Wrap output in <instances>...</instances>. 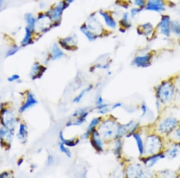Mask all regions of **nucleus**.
<instances>
[{"label": "nucleus", "instance_id": "obj_1", "mask_svg": "<svg viewBox=\"0 0 180 178\" xmlns=\"http://www.w3.org/2000/svg\"><path fill=\"white\" fill-rule=\"evenodd\" d=\"M162 146V141L158 136H150L146 139L144 152L147 155H155L159 152Z\"/></svg>", "mask_w": 180, "mask_h": 178}, {"label": "nucleus", "instance_id": "obj_2", "mask_svg": "<svg viewBox=\"0 0 180 178\" xmlns=\"http://www.w3.org/2000/svg\"><path fill=\"white\" fill-rule=\"evenodd\" d=\"M87 28L97 38L101 37L104 31V29L96 17L95 14H91L88 19L87 23H85Z\"/></svg>", "mask_w": 180, "mask_h": 178}, {"label": "nucleus", "instance_id": "obj_3", "mask_svg": "<svg viewBox=\"0 0 180 178\" xmlns=\"http://www.w3.org/2000/svg\"><path fill=\"white\" fill-rule=\"evenodd\" d=\"M118 128L116 124L110 121H107L104 122L99 128L100 133L102 137L106 139H109L116 137Z\"/></svg>", "mask_w": 180, "mask_h": 178}, {"label": "nucleus", "instance_id": "obj_4", "mask_svg": "<svg viewBox=\"0 0 180 178\" xmlns=\"http://www.w3.org/2000/svg\"><path fill=\"white\" fill-rule=\"evenodd\" d=\"M174 92V87L173 85L169 82H166L163 83L159 87L157 94L160 101L166 103L172 99Z\"/></svg>", "mask_w": 180, "mask_h": 178}, {"label": "nucleus", "instance_id": "obj_5", "mask_svg": "<svg viewBox=\"0 0 180 178\" xmlns=\"http://www.w3.org/2000/svg\"><path fill=\"white\" fill-rule=\"evenodd\" d=\"M69 4H68L64 1H62L51 10L49 14L53 22H54L55 23L60 22L63 11L69 6Z\"/></svg>", "mask_w": 180, "mask_h": 178}, {"label": "nucleus", "instance_id": "obj_6", "mask_svg": "<svg viewBox=\"0 0 180 178\" xmlns=\"http://www.w3.org/2000/svg\"><path fill=\"white\" fill-rule=\"evenodd\" d=\"M52 25V20L49 14H41L36 20L35 29L40 32H44L49 29Z\"/></svg>", "mask_w": 180, "mask_h": 178}, {"label": "nucleus", "instance_id": "obj_7", "mask_svg": "<svg viewBox=\"0 0 180 178\" xmlns=\"http://www.w3.org/2000/svg\"><path fill=\"white\" fill-rule=\"evenodd\" d=\"M127 175L130 178H146L151 176L150 173L144 169L139 164H134L130 166L127 170Z\"/></svg>", "mask_w": 180, "mask_h": 178}, {"label": "nucleus", "instance_id": "obj_8", "mask_svg": "<svg viewBox=\"0 0 180 178\" xmlns=\"http://www.w3.org/2000/svg\"><path fill=\"white\" fill-rule=\"evenodd\" d=\"M178 125V121L174 117L165 119L159 125V130L162 133H168L172 131Z\"/></svg>", "mask_w": 180, "mask_h": 178}, {"label": "nucleus", "instance_id": "obj_9", "mask_svg": "<svg viewBox=\"0 0 180 178\" xmlns=\"http://www.w3.org/2000/svg\"><path fill=\"white\" fill-rule=\"evenodd\" d=\"M61 46L67 51L75 49L78 43V37L76 34L70 35L66 38H60L59 40Z\"/></svg>", "mask_w": 180, "mask_h": 178}, {"label": "nucleus", "instance_id": "obj_10", "mask_svg": "<svg viewBox=\"0 0 180 178\" xmlns=\"http://www.w3.org/2000/svg\"><path fill=\"white\" fill-rule=\"evenodd\" d=\"M171 19L168 15H163L159 22L157 28L162 34L169 37L171 34Z\"/></svg>", "mask_w": 180, "mask_h": 178}, {"label": "nucleus", "instance_id": "obj_11", "mask_svg": "<svg viewBox=\"0 0 180 178\" xmlns=\"http://www.w3.org/2000/svg\"><path fill=\"white\" fill-rule=\"evenodd\" d=\"M145 9L156 12L163 11L166 9L165 1L164 0H147Z\"/></svg>", "mask_w": 180, "mask_h": 178}, {"label": "nucleus", "instance_id": "obj_12", "mask_svg": "<svg viewBox=\"0 0 180 178\" xmlns=\"http://www.w3.org/2000/svg\"><path fill=\"white\" fill-rule=\"evenodd\" d=\"M98 13L103 17L106 26L112 29H116L117 26V23L112 14L103 10H100Z\"/></svg>", "mask_w": 180, "mask_h": 178}, {"label": "nucleus", "instance_id": "obj_13", "mask_svg": "<svg viewBox=\"0 0 180 178\" xmlns=\"http://www.w3.org/2000/svg\"><path fill=\"white\" fill-rule=\"evenodd\" d=\"M151 56L150 54H147L144 56L138 57L133 61V64L137 67H146L150 66Z\"/></svg>", "mask_w": 180, "mask_h": 178}, {"label": "nucleus", "instance_id": "obj_14", "mask_svg": "<svg viewBox=\"0 0 180 178\" xmlns=\"http://www.w3.org/2000/svg\"><path fill=\"white\" fill-rule=\"evenodd\" d=\"M153 25L151 23L147 22L139 25L137 28V31L139 34L147 36L151 34L153 32Z\"/></svg>", "mask_w": 180, "mask_h": 178}, {"label": "nucleus", "instance_id": "obj_15", "mask_svg": "<svg viewBox=\"0 0 180 178\" xmlns=\"http://www.w3.org/2000/svg\"><path fill=\"white\" fill-rule=\"evenodd\" d=\"M92 140L91 143L94 147L98 151H102L103 149V143L100 139L99 133L95 130H92Z\"/></svg>", "mask_w": 180, "mask_h": 178}, {"label": "nucleus", "instance_id": "obj_16", "mask_svg": "<svg viewBox=\"0 0 180 178\" xmlns=\"http://www.w3.org/2000/svg\"><path fill=\"white\" fill-rule=\"evenodd\" d=\"M136 125V124H135L133 121H131L126 125H123L118 127L116 137H120L121 136H123L124 135H125V134H126L130 130H131L132 128H136L137 125L134 127V126Z\"/></svg>", "mask_w": 180, "mask_h": 178}, {"label": "nucleus", "instance_id": "obj_17", "mask_svg": "<svg viewBox=\"0 0 180 178\" xmlns=\"http://www.w3.org/2000/svg\"><path fill=\"white\" fill-rule=\"evenodd\" d=\"M119 23L120 25V29H127L130 28L132 26V23L130 22V20L129 19V14L127 12L123 13L121 19L119 21Z\"/></svg>", "mask_w": 180, "mask_h": 178}, {"label": "nucleus", "instance_id": "obj_18", "mask_svg": "<svg viewBox=\"0 0 180 178\" xmlns=\"http://www.w3.org/2000/svg\"><path fill=\"white\" fill-rule=\"evenodd\" d=\"M79 29H80V31L87 37V38L90 41H93L97 38V37L88 29L85 23L82 24L81 26Z\"/></svg>", "mask_w": 180, "mask_h": 178}, {"label": "nucleus", "instance_id": "obj_19", "mask_svg": "<svg viewBox=\"0 0 180 178\" xmlns=\"http://www.w3.org/2000/svg\"><path fill=\"white\" fill-rule=\"evenodd\" d=\"M37 103V101L35 99L33 95L29 93L27 96V100L25 103V104L23 106H22V107L20 109V112H22Z\"/></svg>", "mask_w": 180, "mask_h": 178}, {"label": "nucleus", "instance_id": "obj_20", "mask_svg": "<svg viewBox=\"0 0 180 178\" xmlns=\"http://www.w3.org/2000/svg\"><path fill=\"white\" fill-rule=\"evenodd\" d=\"M64 56V54L61 51V49L58 47V46L54 43L52 46V52H51V58L52 60H57L61 58Z\"/></svg>", "mask_w": 180, "mask_h": 178}, {"label": "nucleus", "instance_id": "obj_21", "mask_svg": "<svg viewBox=\"0 0 180 178\" xmlns=\"http://www.w3.org/2000/svg\"><path fill=\"white\" fill-rule=\"evenodd\" d=\"M165 156L162 154H158V155H154L153 157L147 158L145 161V164L147 166V167L150 168L153 166L159 160L162 158H164Z\"/></svg>", "mask_w": 180, "mask_h": 178}, {"label": "nucleus", "instance_id": "obj_22", "mask_svg": "<svg viewBox=\"0 0 180 178\" xmlns=\"http://www.w3.org/2000/svg\"><path fill=\"white\" fill-rule=\"evenodd\" d=\"M25 19L27 23V27H28L33 32L35 30V26L36 23V18L32 14L28 13L25 15Z\"/></svg>", "mask_w": 180, "mask_h": 178}, {"label": "nucleus", "instance_id": "obj_23", "mask_svg": "<svg viewBox=\"0 0 180 178\" xmlns=\"http://www.w3.org/2000/svg\"><path fill=\"white\" fill-rule=\"evenodd\" d=\"M43 67L41 66L39 63H34L32 68V78L35 77V78H37V77L41 76L43 72H45V70H46V69L44 70H43Z\"/></svg>", "mask_w": 180, "mask_h": 178}, {"label": "nucleus", "instance_id": "obj_24", "mask_svg": "<svg viewBox=\"0 0 180 178\" xmlns=\"http://www.w3.org/2000/svg\"><path fill=\"white\" fill-rule=\"evenodd\" d=\"M100 118H95L94 119L92 120L91 122L90 123L88 127V130L87 131V132L84 134L82 136V138L83 139H87L88 137V136H90L91 133L92 131V130H94V128L99 123V122L100 121Z\"/></svg>", "mask_w": 180, "mask_h": 178}, {"label": "nucleus", "instance_id": "obj_25", "mask_svg": "<svg viewBox=\"0 0 180 178\" xmlns=\"http://www.w3.org/2000/svg\"><path fill=\"white\" fill-rule=\"evenodd\" d=\"M32 33H33V31L28 27L25 28V37L21 42V44L23 46H26L27 44H29L31 42Z\"/></svg>", "mask_w": 180, "mask_h": 178}, {"label": "nucleus", "instance_id": "obj_26", "mask_svg": "<svg viewBox=\"0 0 180 178\" xmlns=\"http://www.w3.org/2000/svg\"><path fill=\"white\" fill-rule=\"evenodd\" d=\"M27 135L28 131L26 130V126L24 124H20L19 132L17 133V137L23 142L24 140H26Z\"/></svg>", "mask_w": 180, "mask_h": 178}, {"label": "nucleus", "instance_id": "obj_27", "mask_svg": "<svg viewBox=\"0 0 180 178\" xmlns=\"http://www.w3.org/2000/svg\"><path fill=\"white\" fill-rule=\"evenodd\" d=\"M171 31L174 34L180 35V20H175L171 21Z\"/></svg>", "mask_w": 180, "mask_h": 178}, {"label": "nucleus", "instance_id": "obj_28", "mask_svg": "<svg viewBox=\"0 0 180 178\" xmlns=\"http://www.w3.org/2000/svg\"><path fill=\"white\" fill-rule=\"evenodd\" d=\"M60 139L64 145H66L69 146H74L76 145V142H75L74 140H66L64 138V136L63 135V132L61 131L60 134Z\"/></svg>", "mask_w": 180, "mask_h": 178}, {"label": "nucleus", "instance_id": "obj_29", "mask_svg": "<svg viewBox=\"0 0 180 178\" xmlns=\"http://www.w3.org/2000/svg\"><path fill=\"white\" fill-rule=\"evenodd\" d=\"M88 113L86 112L85 113H84L83 115L79 117V118L76 121V122H70L67 124V126H70V125H79L81 124H82L84 121H85L86 120V118L88 116Z\"/></svg>", "mask_w": 180, "mask_h": 178}, {"label": "nucleus", "instance_id": "obj_30", "mask_svg": "<svg viewBox=\"0 0 180 178\" xmlns=\"http://www.w3.org/2000/svg\"><path fill=\"white\" fill-rule=\"evenodd\" d=\"M133 136L137 142V145H138V147L140 154L142 155L144 153V145H143L142 139H141L140 136L138 134H135Z\"/></svg>", "mask_w": 180, "mask_h": 178}, {"label": "nucleus", "instance_id": "obj_31", "mask_svg": "<svg viewBox=\"0 0 180 178\" xmlns=\"http://www.w3.org/2000/svg\"><path fill=\"white\" fill-rule=\"evenodd\" d=\"M179 151V149L177 147H174L171 148V149H169L167 153V155L169 159H174V158H175L178 153Z\"/></svg>", "mask_w": 180, "mask_h": 178}, {"label": "nucleus", "instance_id": "obj_32", "mask_svg": "<svg viewBox=\"0 0 180 178\" xmlns=\"http://www.w3.org/2000/svg\"><path fill=\"white\" fill-rule=\"evenodd\" d=\"M92 86L91 85V86H90L88 88H86V89L83 90V91H82L78 95V96H77V97L74 99L73 102H74V103H79V102L81 101V100L82 98V97H84V95L86 93H87V92H88L89 91H90L92 89Z\"/></svg>", "mask_w": 180, "mask_h": 178}, {"label": "nucleus", "instance_id": "obj_33", "mask_svg": "<svg viewBox=\"0 0 180 178\" xmlns=\"http://www.w3.org/2000/svg\"><path fill=\"white\" fill-rule=\"evenodd\" d=\"M147 0H133V4L138 8L143 9L145 8L147 4Z\"/></svg>", "mask_w": 180, "mask_h": 178}, {"label": "nucleus", "instance_id": "obj_34", "mask_svg": "<svg viewBox=\"0 0 180 178\" xmlns=\"http://www.w3.org/2000/svg\"><path fill=\"white\" fill-rule=\"evenodd\" d=\"M59 146H60V151L63 152L64 154H65L68 157L70 158L71 157V152L70 151V150L69 149H67V148L65 147L63 143H60L59 144Z\"/></svg>", "mask_w": 180, "mask_h": 178}, {"label": "nucleus", "instance_id": "obj_35", "mask_svg": "<svg viewBox=\"0 0 180 178\" xmlns=\"http://www.w3.org/2000/svg\"><path fill=\"white\" fill-rule=\"evenodd\" d=\"M143 9L139 8L138 7H136V8H133L131 9L130 10V16L132 18H135Z\"/></svg>", "mask_w": 180, "mask_h": 178}, {"label": "nucleus", "instance_id": "obj_36", "mask_svg": "<svg viewBox=\"0 0 180 178\" xmlns=\"http://www.w3.org/2000/svg\"><path fill=\"white\" fill-rule=\"evenodd\" d=\"M116 148H115V154L118 156L119 154H120V151H121V141L120 140H118L116 143Z\"/></svg>", "mask_w": 180, "mask_h": 178}, {"label": "nucleus", "instance_id": "obj_37", "mask_svg": "<svg viewBox=\"0 0 180 178\" xmlns=\"http://www.w3.org/2000/svg\"><path fill=\"white\" fill-rule=\"evenodd\" d=\"M86 112H87L86 111L85 109H80L79 110H77L76 111H75V112L73 114V116H82L83 115L84 113H85Z\"/></svg>", "mask_w": 180, "mask_h": 178}, {"label": "nucleus", "instance_id": "obj_38", "mask_svg": "<svg viewBox=\"0 0 180 178\" xmlns=\"http://www.w3.org/2000/svg\"><path fill=\"white\" fill-rule=\"evenodd\" d=\"M18 51V48H11V49H10L7 52V55H6V57H10L13 54H14L17 51Z\"/></svg>", "mask_w": 180, "mask_h": 178}, {"label": "nucleus", "instance_id": "obj_39", "mask_svg": "<svg viewBox=\"0 0 180 178\" xmlns=\"http://www.w3.org/2000/svg\"><path fill=\"white\" fill-rule=\"evenodd\" d=\"M174 138L177 140L180 141V127H179L174 133Z\"/></svg>", "mask_w": 180, "mask_h": 178}, {"label": "nucleus", "instance_id": "obj_40", "mask_svg": "<svg viewBox=\"0 0 180 178\" xmlns=\"http://www.w3.org/2000/svg\"><path fill=\"white\" fill-rule=\"evenodd\" d=\"M103 104V98H101V96H98L97 100V101H96V105H97V107L98 106H100L101 105H102Z\"/></svg>", "mask_w": 180, "mask_h": 178}, {"label": "nucleus", "instance_id": "obj_41", "mask_svg": "<svg viewBox=\"0 0 180 178\" xmlns=\"http://www.w3.org/2000/svg\"><path fill=\"white\" fill-rule=\"evenodd\" d=\"M19 78V76H18L17 75H14L12 76L11 77H10V78H8V81L10 82H13V81H14L18 79Z\"/></svg>", "mask_w": 180, "mask_h": 178}, {"label": "nucleus", "instance_id": "obj_42", "mask_svg": "<svg viewBox=\"0 0 180 178\" xmlns=\"http://www.w3.org/2000/svg\"><path fill=\"white\" fill-rule=\"evenodd\" d=\"M53 161H54V158H53V157H52V156H49V157H48V163L49 164H50L52 163Z\"/></svg>", "mask_w": 180, "mask_h": 178}, {"label": "nucleus", "instance_id": "obj_43", "mask_svg": "<svg viewBox=\"0 0 180 178\" xmlns=\"http://www.w3.org/2000/svg\"><path fill=\"white\" fill-rule=\"evenodd\" d=\"M142 110H143V111H144V113H143V114H142V116H144V115L146 113V112H147V107L145 106V105H142Z\"/></svg>", "mask_w": 180, "mask_h": 178}, {"label": "nucleus", "instance_id": "obj_44", "mask_svg": "<svg viewBox=\"0 0 180 178\" xmlns=\"http://www.w3.org/2000/svg\"><path fill=\"white\" fill-rule=\"evenodd\" d=\"M120 106H121V103H116L115 104H114V105L113 106V107H112V110L116 109V108L118 107H120Z\"/></svg>", "mask_w": 180, "mask_h": 178}, {"label": "nucleus", "instance_id": "obj_45", "mask_svg": "<svg viewBox=\"0 0 180 178\" xmlns=\"http://www.w3.org/2000/svg\"><path fill=\"white\" fill-rule=\"evenodd\" d=\"M63 1H64L65 2H66L68 4H70L72 3V2H73L74 1H75L76 0H63Z\"/></svg>", "mask_w": 180, "mask_h": 178}, {"label": "nucleus", "instance_id": "obj_46", "mask_svg": "<svg viewBox=\"0 0 180 178\" xmlns=\"http://www.w3.org/2000/svg\"><path fill=\"white\" fill-rule=\"evenodd\" d=\"M177 85H178V87L180 88V77L178 78V79L177 80Z\"/></svg>", "mask_w": 180, "mask_h": 178}, {"label": "nucleus", "instance_id": "obj_47", "mask_svg": "<svg viewBox=\"0 0 180 178\" xmlns=\"http://www.w3.org/2000/svg\"><path fill=\"white\" fill-rule=\"evenodd\" d=\"M2 2H3V0H0V8H1V6H2Z\"/></svg>", "mask_w": 180, "mask_h": 178}, {"label": "nucleus", "instance_id": "obj_48", "mask_svg": "<svg viewBox=\"0 0 180 178\" xmlns=\"http://www.w3.org/2000/svg\"><path fill=\"white\" fill-rule=\"evenodd\" d=\"M178 170H179V171H180V167H179V169H178Z\"/></svg>", "mask_w": 180, "mask_h": 178}, {"label": "nucleus", "instance_id": "obj_49", "mask_svg": "<svg viewBox=\"0 0 180 178\" xmlns=\"http://www.w3.org/2000/svg\"><path fill=\"white\" fill-rule=\"evenodd\" d=\"M176 1H180V0H176Z\"/></svg>", "mask_w": 180, "mask_h": 178}]
</instances>
